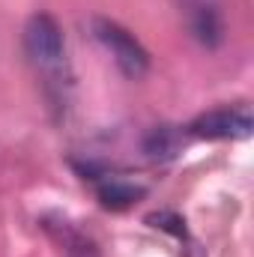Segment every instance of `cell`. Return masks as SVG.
<instances>
[{"label": "cell", "mask_w": 254, "mask_h": 257, "mask_svg": "<svg viewBox=\"0 0 254 257\" xmlns=\"http://www.w3.org/2000/svg\"><path fill=\"white\" fill-rule=\"evenodd\" d=\"M183 135L174 126H156L147 138H144V153L150 159H174L180 153Z\"/></svg>", "instance_id": "8992f818"}, {"label": "cell", "mask_w": 254, "mask_h": 257, "mask_svg": "<svg viewBox=\"0 0 254 257\" xmlns=\"http://www.w3.org/2000/svg\"><path fill=\"white\" fill-rule=\"evenodd\" d=\"M254 128V117L248 105H221L191 120L189 132L194 138L224 141V138H248Z\"/></svg>", "instance_id": "3957f363"}, {"label": "cell", "mask_w": 254, "mask_h": 257, "mask_svg": "<svg viewBox=\"0 0 254 257\" xmlns=\"http://www.w3.org/2000/svg\"><path fill=\"white\" fill-rule=\"evenodd\" d=\"M96 192H99V200H102L105 206H111V209H126V206H132V203L144 194V186H135V183H129V180L111 177V180L99 183Z\"/></svg>", "instance_id": "5b68a950"}, {"label": "cell", "mask_w": 254, "mask_h": 257, "mask_svg": "<svg viewBox=\"0 0 254 257\" xmlns=\"http://www.w3.org/2000/svg\"><path fill=\"white\" fill-rule=\"evenodd\" d=\"M93 36L105 45V51L114 57V63L120 66V72L129 78H144L150 72V54L147 48L135 39V33H129L123 24L111 21V18H93Z\"/></svg>", "instance_id": "7a4b0ae2"}, {"label": "cell", "mask_w": 254, "mask_h": 257, "mask_svg": "<svg viewBox=\"0 0 254 257\" xmlns=\"http://www.w3.org/2000/svg\"><path fill=\"white\" fill-rule=\"evenodd\" d=\"M189 33L203 48H218L227 36V18L221 0H177Z\"/></svg>", "instance_id": "277c9868"}, {"label": "cell", "mask_w": 254, "mask_h": 257, "mask_svg": "<svg viewBox=\"0 0 254 257\" xmlns=\"http://www.w3.org/2000/svg\"><path fill=\"white\" fill-rule=\"evenodd\" d=\"M24 51L30 57L33 69L42 75L45 96L51 105L66 108L69 90H72V72L66 60V39L63 27L51 12H36L24 24Z\"/></svg>", "instance_id": "6da1fadb"}]
</instances>
